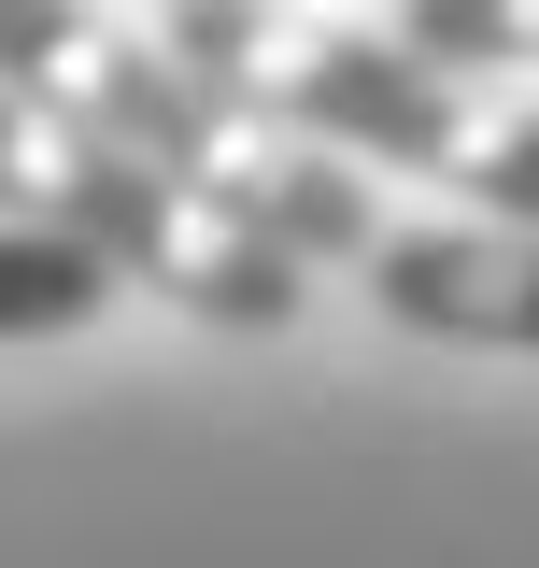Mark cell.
<instances>
[{
	"label": "cell",
	"mask_w": 539,
	"mask_h": 568,
	"mask_svg": "<svg viewBox=\"0 0 539 568\" xmlns=\"http://www.w3.org/2000/svg\"><path fill=\"white\" fill-rule=\"evenodd\" d=\"M156 43L256 129H298L355 171H411V185H455L469 213L539 227V100L511 71H455L398 29L313 14V0H171Z\"/></svg>",
	"instance_id": "1"
},
{
	"label": "cell",
	"mask_w": 539,
	"mask_h": 568,
	"mask_svg": "<svg viewBox=\"0 0 539 568\" xmlns=\"http://www.w3.org/2000/svg\"><path fill=\"white\" fill-rule=\"evenodd\" d=\"M0 85L43 100L58 129L114 142V156L171 171V185H200V200H227L270 256H298V271H355V256L398 227V213L369 200L355 156L227 114V100H213L156 29H114L100 0H0Z\"/></svg>",
	"instance_id": "2"
},
{
	"label": "cell",
	"mask_w": 539,
	"mask_h": 568,
	"mask_svg": "<svg viewBox=\"0 0 539 568\" xmlns=\"http://www.w3.org/2000/svg\"><path fill=\"white\" fill-rule=\"evenodd\" d=\"M0 227H43V242L100 256L114 284L200 313V327H298V298H313L298 256H270L227 200H200V185H171V171H142V156H114L85 129H58L14 85H0Z\"/></svg>",
	"instance_id": "3"
},
{
	"label": "cell",
	"mask_w": 539,
	"mask_h": 568,
	"mask_svg": "<svg viewBox=\"0 0 539 568\" xmlns=\"http://www.w3.org/2000/svg\"><path fill=\"white\" fill-rule=\"evenodd\" d=\"M369 298L398 313L411 342H482V355H539V227L511 213H455V227H384Z\"/></svg>",
	"instance_id": "4"
},
{
	"label": "cell",
	"mask_w": 539,
	"mask_h": 568,
	"mask_svg": "<svg viewBox=\"0 0 539 568\" xmlns=\"http://www.w3.org/2000/svg\"><path fill=\"white\" fill-rule=\"evenodd\" d=\"M100 298H114L100 256H71V242H43V227H0V342H71Z\"/></svg>",
	"instance_id": "5"
},
{
	"label": "cell",
	"mask_w": 539,
	"mask_h": 568,
	"mask_svg": "<svg viewBox=\"0 0 539 568\" xmlns=\"http://www.w3.org/2000/svg\"><path fill=\"white\" fill-rule=\"evenodd\" d=\"M398 43L455 71H539V0H398Z\"/></svg>",
	"instance_id": "6"
}]
</instances>
